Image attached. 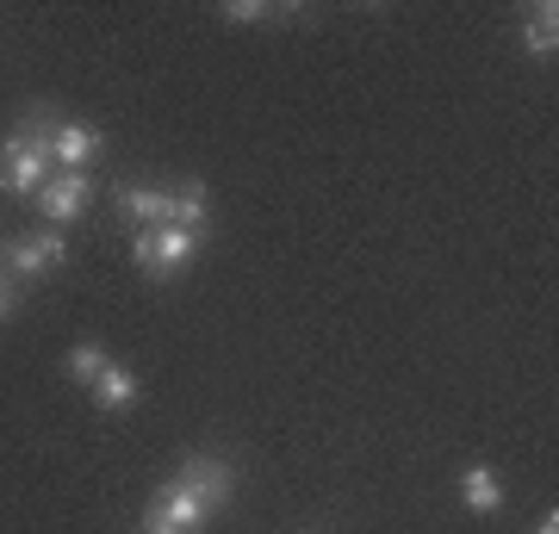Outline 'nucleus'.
Instances as JSON below:
<instances>
[{"label":"nucleus","instance_id":"nucleus-1","mask_svg":"<svg viewBox=\"0 0 559 534\" xmlns=\"http://www.w3.org/2000/svg\"><path fill=\"white\" fill-rule=\"evenodd\" d=\"M50 106H32L7 138H0V193L13 199H38L44 180L57 175V162H50Z\"/></svg>","mask_w":559,"mask_h":534},{"label":"nucleus","instance_id":"nucleus-2","mask_svg":"<svg viewBox=\"0 0 559 534\" xmlns=\"http://www.w3.org/2000/svg\"><path fill=\"white\" fill-rule=\"evenodd\" d=\"M200 242L193 230H180V224H156V230H131V261H138L150 280H175L187 261L200 256Z\"/></svg>","mask_w":559,"mask_h":534},{"label":"nucleus","instance_id":"nucleus-3","mask_svg":"<svg viewBox=\"0 0 559 534\" xmlns=\"http://www.w3.org/2000/svg\"><path fill=\"white\" fill-rule=\"evenodd\" d=\"M87 199H94V175H87V168H57V175L44 180L38 212H44L50 230H62V224H75L81 212H87Z\"/></svg>","mask_w":559,"mask_h":534},{"label":"nucleus","instance_id":"nucleus-4","mask_svg":"<svg viewBox=\"0 0 559 534\" xmlns=\"http://www.w3.org/2000/svg\"><path fill=\"white\" fill-rule=\"evenodd\" d=\"M205 515H212V510H205L200 497L187 491L180 478H168V491H162L150 510H143V534H200Z\"/></svg>","mask_w":559,"mask_h":534},{"label":"nucleus","instance_id":"nucleus-5","mask_svg":"<svg viewBox=\"0 0 559 534\" xmlns=\"http://www.w3.org/2000/svg\"><path fill=\"white\" fill-rule=\"evenodd\" d=\"M106 138H100V124H87V119H50V162L57 168H87V162H100Z\"/></svg>","mask_w":559,"mask_h":534},{"label":"nucleus","instance_id":"nucleus-6","mask_svg":"<svg viewBox=\"0 0 559 534\" xmlns=\"http://www.w3.org/2000/svg\"><path fill=\"white\" fill-rule=\"evenodd\" d=\"M180 485L200 497L205 510H224L230 503V491H237V473H230V460H218V454H193V460H180Z\"/></svg>","mask_w":559,"mask_h":534},{"label":"nucleus","instance_id":"nucleus-7","mask_svg":"<svg viewBox=\"0 0 559 534\" xmlns=\"http://www.w3.org/2000/svg\"><path fill=\"white\" fill-rule=\"evenodd\" d=\"M62 256H69V237H57L50 224H44V230H25L20 242H7V268H13V280H38L44 268H57Z\"/></svg>","mask_w":559,"mask_h":534},{"label":"nucleus","instance_id":"nucleus-8","mask_svg":"<svg viewBox=\"0 0 559 534\" xmlns=\"http://www.w3.org/2000/svg\"><path fill=\"white\" fill-rule=\"evenodd\" d=\"M112 205H119V218L131 224V230L168 224V193H162V187H143V180H119V187H112Z\"/></svg>","mask_w":559,"mask_h":534},{"label":"nucleus","instance_id":"nucleus-9","mask_svg":"<svg viewBox=\"0 0 559 534\" xmlns=\"http://www.w3.org/2000/svg\"><path fill=\"white\" fill-rule=\"evenodd\" d=\"M554 50H559V7L554 0H540V7L522 13V57L554 62Z\"/></svg>","mask_w":559,"mask_h":534},{"label":"nucleus","instance_id":"nucleus-10","mask_svg":"<svg viewBox=\"0 0 559 534\" xmlns=\"http://www.w3.org/2000/svg\"><path fill=\"white\" fill-rule=\"evenodd\" d=\"M460 503H466L473 515H498V510H503V478H498V466L473 460V466L460 473Z\"/></svg>","mask_w":559,"mask_h":534},{"label":"nucleus","instance_id":"nucleus-11","mask_svg":"<svg viewBox=\"0 0 559 534\" xmlns=\"http://www.w3.org/2000/svg\"><path fill=\"white\" fill-rule=\"evenodd\" d=\"M168 224L193 230V237H205V230H212V193H205L200 180H187L180 193H168Z\"/></svg>","mask_w":559,"mask_h":534},{"label":"nucleus","instance_id":"nucleus-12","mask_svg":"<svg viewBox=\"0 0 559 534\" xmlns=\"http://www.w3.org/2000/svg\"><path fill=\"white\" fill-rule=\"evenodd\" d=\"M138 392H143L138 373H131V367H119V360H106V373L87 385V397H94L100 411H131V404H138Z\"/></svg>","mask_w":559,"mask_h":534},{"label":"nucleus","instance_id":"nucleus-13","mask_svg":"<svg viewBox=\"0 0 559 534\" xmlns=\"http://www.w3.org/2000/svg\"><path fill=\"white\" fill-rule=\"evenodd\" d=\"M106 348L100 342H75V348H69V360H62V367H69V379H75V385H94V379L106 373Z\"/></svg>","mask_w":559,"mask_h":534},{"label":"nucleus","instance_id":"nucleus-14","mask_svg":"<svg viewBox=\"0 0 559 534\" xmlns=\"http://www.w3.org/2000/svg\"><path fill=\"white\" fill-rule=\"evenodd\" d=\"M224 20L230 25H261V20H274V7H261V0H224Z\"/></svg>","mask_w":559,"mask_h":534},{"label":"nucleus","instance_id":"nucleus-15","mask_svg":"<svg viewBox=\"0 0 559 534\" xmlns=\"http://www.w3.org/2000/svg\"><path fill=\"white\" fill-rule=\"evenodd\" d=\"M13 311H20V280H13V274H0V323H7Z\"/></svg>","mask_w":559,"mask_h":534},{"label":"nucleus","instance_id":"nucleus-16","mask_svg":"<svg viewBox=\"0 0 559 534\" xmlns=\"http://www.w3.org/2000/svg\"><path fill=\"white\" fill-rule=\"evenodd\" d=\"M535 534H559V515L547 510V515H540V522H535Z\"/></svg>","mask_w":559,"mask_h":534},{"label":"nucleus","instance_id":"nucleus-17","mask_svg":"<svg viewBox=\"0 0 559 534\" xmlns=\"http://www.w3.org/2000/svg\"><path fill=\"white\" fill-rule=\"evenodd\" d=\"M311 534H323V529H311Z\"/></svg>","mask_w":559,"mask_h":534}]
</instances>
